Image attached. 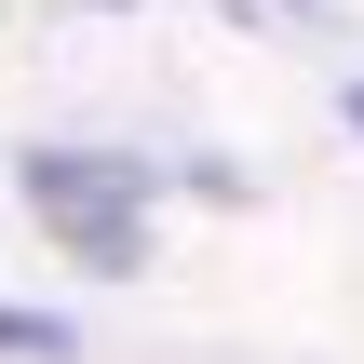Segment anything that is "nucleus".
I'll use <instances>...</instances> for the list:
<instances>
[{"label": "nucleus", "instance_id": "1", "mask_svg": "<svg viewBox=\"0 0 364 364\" xmlns=\"http://www.w3.org/2000/svg\"><path fill=\"white\" fill-rule=\"evenodd\" d=\"M27 216L54 243H81L95 270H135L149 257V162H108V149H27Z\"/></svg>", "mask_w": 364, "mask_h": 364}, {"label": "nucleus", "instance_id": "2", "mask_svg": "<svg viewBox=\"0 0 364 364\" xmlns=\"http://www.w3.org/2000/svg\"><path fill=\"white\" fill-rule=\"evenodd\" d=\"M0 351H27V364H68V351H81V338H68L54 311H0Z\"/></svg>", "mask_w": 364, "mask_h": 364}, {"label": "nucleus", "instance_id": "3", "mask_svg": "<svg viewBox=\"0 0 364 364\" xmlns=\"http://www.w3.org/2000/svg\"><path fill=\"white\" fill-rule=\"evenodd\" d=\"M351 122H364V81H351Z\"/></svg>", "mask_w": 364, "mask_h": 364}]
</instances>
